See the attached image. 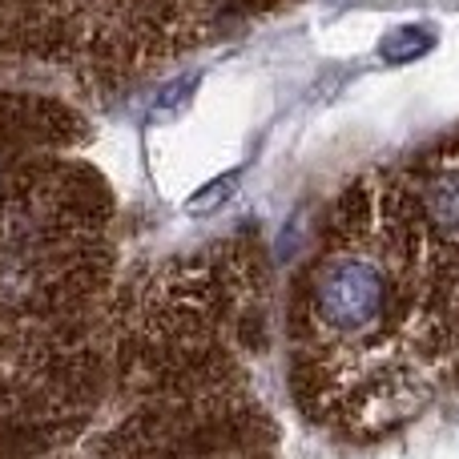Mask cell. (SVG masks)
<instances>
[{"label":"cell","instance_id":"1","mask_svg":"<svg viewBox=\"0 0 459 459\" xmlns=\"http://www.w3.org/2000/svg\"><path fill=\"white\" fill-rule=\"evenodd\" d=\"M387 302V282L363 258H334L315 282V315L331 331L355 334L379 318Z\"/></svg>","mask_w":459,"mask_h":459},{"label":"cell","instance_id":"2","mask_svg":"<svg viewBox=\"0 0 459 459\" xmlns=\"http://www.w3.org/2000/svg\"><path fill=\"white\" fill-rule=\"evenodd\" d=\"M423 210L439 230H459V169H444L423 190Z\"/></svg>","mask_w":459,"mask_h":459},{"label":"cell","instance_id":"3","mask_svg":"<svg viewBox=\"0 0 459 459\" xmlns=\"http://www.w3.org/2000/svg\"><path fill=\"white\" fill-rule=\"evenodd\" d=\"M436 45V32L423 29V24H407V29H395L387 40H383V56L387 61H403V56H420Z\"/></svg>","mask_w":459,"mask_h":459},{"label":"cell","instance_id":"4","mask_svg":"<svg viewBox=\"0 0 459 459\" xmlns=\"http://www.w3.org/2000/svg\"><path fill=\"white\" fill-rule=\"evenodd\" d=\"M234 182H238V169H234V174H226V178H218L214 186H202V190L190 198V206H186V210H190V214H206V210L222 206L230 194H234Z\"/></svg>","mask_w":459,"mask_h":459},{"label":"cell","instance_id":"5","mask_svg":"<svg viewBox=\"0 0 459 459\" xmlns=\"http://www.w3.org/2000/svg\"><path fill=\"white\" fill-rule=\"evenodd\" d=\"M202 85V73H186V77H178L174 85L166 89V93L158 97V109H174V105H186L190 101V93Z\"/></svg>","mask_w":459,"mask_h":459}]
</instances>
